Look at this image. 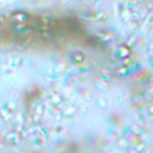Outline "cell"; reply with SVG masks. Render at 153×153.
<instances>
[{"label": "cell", "instance_id": "cell-11", "mask_svg": "<svg viewBox=\"0 0 153 153\" xmlns=\"http://www.w3.org/2000/svg\"><path fill=\"white\" fill-rule=\"evenodd\" d=\"M95 87L100 89V91H106V89L109 87V81L106 78H103V76H100V78L95 81Z\"/></svg>", "mask_w": 153, "mask_h": 153}, {"label": "cell", "instance_id": "cell-14", "mask_svg": "<svg viewBox=\"0 0 153 153\" xmlns=\"http://www.w3.org/2000/svg\"><path fill=\"white\" fill-rule=\"evenodd\" d=\"M129 72H130V68H129V66H126V65H123V66H120V68L117 69V75H120V76L129 75Z\"/></svg>", "mask_w": 153, "mask_h": 153}, {"label": "cell", "instance_id": "cell-15", "mask_svg": "<svg viewBox=\"0 0 153 153\" xmlns=\"http://www.w3.org/2000/svg\"><path fill=\"white\" fill-rule=\"evenodd\" d=\"M132 132H133V133H136V135H139V136H141V135L144 133V129H141V127H138V126H133V127H132Z\"/></svg>", "mask_w": 153, "mask_h": 153}, {"label": "cell", "instance_id": "cell-8", "mask_svg": "<svg viewBox=\"0 0 153 153\" xmlns=\"http://www.w3.org/2000/svg\"><path fill=\"white\" fill-rule=\"evenodd\" d=\"M11 20L14 22V23H23V25H26V22L29 20V16L26 14V12H14L11 17Z\"/></svg>", "mask_w": 153, "mask_h": 153}, {"label": "cell", "instance_id": "cell-2", "mask_svg": "<svg viewBox=\"0 0 153 153\" xmlns=\"http://www.w3.org/2000/svg\"><path fill=\"white\" fill-rule=\"evenodd\" d=\"M48 95V101H51V104H54L55 107H63L66 103H65V98H63L57 91H48L46 92Z\"/></svg>", "mask_w": 153, "mask_h": 153}, {"label": "cell", "instance_id": "cell-4", "mask_svg": "<svg viewBox=\"0 0 153 153\" xmlns=\"http://www.w3.org/2000/svg\"><path fill=\"white\" fill-rule=\"evenodd\" d=\"M45 112H46V106H45V103L43 101H37L35 103V106H34V121L35 123H40V120H42V117L45 115Z\"/></svg>", "mask_w": 153, "mask_h": 153}, {"label": "cell", "instance_id": "cell-23", "mask_svg": "<svg viewBox=\"0 0 153 153\" xmlns=\"http://www.w3.org/2000/svg\"><path fill=\"white\" fill-rule=\"evenodd\" d=\"M97 153H101V152H97Z\"/></svg>", "mask_w": 153, "mask_h": 153}, {"label": "cell", "instance_id": "cell-7", "mask_svg": "<svg viewBox=\"0 0 153 153\" xmlns=\"http://www.w3.org/2000/svg\"><path fill=\"white\" fill-rule=\"evenodd\" d=\"M132 55V51H130V48L127 46V45H120L118 46V49H117V57L120 58V60H126V58H129Z\"/></svg>", "mask_w": 153, "mask_h": 153}, {"label": "cell", "instance_id": "cell-16", "mask_svg": "<svg viewBox=\"0 0 153 153\" xmlns=\"http://www.w3.org/2000/svg\"><path fill=\"white\" fill-rule=\"evenodd\" d=\"M98 106H101V107H106V106H107V100H106L104 97L98 98Z\"/></svg>", "mask_w": 153, "mask_h": 153}, {"label": "cell", "instance_id": "cell-3", "mask_svg": "<svg viewBox=\"0 0 153 153\" xmlns=\"http://www.w3.org/2000/svg\"><path fill=\"white\" fill-rule=\"evenodd\" d=\"M22 65H23V57L19 55V54H12V55H9L8 60H6V66H8L9 69H19Z\"/></svg>", "mask_w": 153, "mask_h": 153}, {"label": "cell", "instance_id": "cell-5", "mask_svg": "<svg viewBox=\"0 0 153 153\" xmlns=\"http://www.w3.org/2000/svg\"><path fill=\"white\" fill-rule=\"evenodd\" d=\"M127 153H149V149H147L146 144H143V141L132 143L127 147Z\"/></svg>", "mask_w": 153, "mask_h": 153}, {"label": "cell", "instance_id": "cell-6", "mask_svg": "<svg viewBox=\"0 0 153 153\" xmlns=\"http://www.w3.org/2000/svg\"><path fill=\"white\" fill-rule=\"evenodd\" d=\"M86 60H87V57H86V54H83L81 51H75V52H72L71 54V61L74 63V65H83V63H86Z\"/></svg>", "mask_w": 153, "mask_h": 153}, {"label": "cell", "instance_id": "cell-18", "mask_svg": "<svg viewBox=\"0 0 153 153\" xmlns=\"http://www.w3.org/2000/svg\"><path fill=\"white\" fill-rule=\"evenodd\" d=\"M149 63H150V65L153 66V57H150V58H149Z\"/></svg>", "mask_w": 153, "mask_h": 153}, {"label": "cell", "instance_id": "cell-9", "mask_svg": "<svg viewBox=\"0 0 153 153\" xmlns=\"http://www.w3.org/2000/svg\"><path fill=\"white\" fill-rule=\"evenodd\" d=\"M97 35L100 37V40L107 42V43H110V42H113V40H117L115 34H113V32H110V31H100Z\"/></svg>", "mask_w": 153, "mask_h": 153}, {"label": "cell", "instance_id": "cell-20", "mask_svg": "<svg viewBox=\"0 0 153 153\" xmlns=\"http://www.w3.org/2000/svg\"><path fill=\"white\" fill-rule=\"evenodd\" d=\"M150 112H152V113H153V104H152V107H150Z\"/></svg>", "mask_w": 153, "mask_h": 153}, {"label": "cell", "instance_id": "cell-13", "mask_svg": "<svg viewBox=\"0 0 153 153\" xmlns=\"http://www.w3.org/2000/svg\"><path fill=\"white\" fill-rule=\"evenodd\" d=\"M144 98L146 101H152L153 100V83L149 84V87L146 89V92H144Z\"/></svg>", "mask_w": 153, "mask_h": 153}, {"label": "cell", "instance_id": "cell-21", "mask_svg": "<svg viewBox=\"0 0 153 153\" xmlns=\"http://www.w3.org/2000/svg\"><path fill=\"white\" fill-rule=\"evenodd\" d=\"M86 2H92V0H86Z\"/></svg>", "mask_w": 153, "mask_h": 153}, {"label": "cell", "instance_id": "cell-12", "mask_svg": "<svg viewBox=\"0 0 153 153\" xmlns=\"http://www.w3.org/2000/svg\"><path fill=\"white\" fill-rule=\"evenodd\" d=\"M91 19L95 20V22H104L107 19V14L104 11H97V12H94V14L91 16Z\"/></svg>", "mask_w": 153, "mask_h": 153}, {"label": "cell", "instance_id": "cell-17", "mask_svg": "<svg viewBox=\"0 0 153 153\" xmlns=\"http://www.w3.org/2000/svg\"><path fill=\"white\" fill-rule=\"evenodd\" d=\"M153 23V12H149V16L146 17V25H152Z\"/></svg>", "mask_w": 153, "mask_h": 153}, {"label": "cell", "instance_id": "cell-10", "mask_svg": "<svg viewBox=\"0 0 153 153\" xmlns=\"http://www.w3.org/2000/svg\"><path fill=\"white\" fill-rule=\"evenodd\" d=\"M12 123H14V126L17 127V130L23 129V126H25V115L17 112V113L14 115V120H12Z\"/></svg>", "mask_w": 153, "mask_h": 153}, {"label": "cell", "instance_id": "cell-22", "mask_svg": "<svg viewBox=\"0 0 153 153\" xmlns=\"http://www.w3.org/2000/svg\"><path fill=\"white\" fill-rule=\"evenodd\" d=\"M34 153H40V152H34Z\"/></svg>", "mask_w": 153, "mask_h": 153}, {"label": "cell", "instance_id": "cell-1", "mask_svg": "<svg viewBox=\"0 0 153 153\" xmlns=\"http://www.w3.org/2000/svg\"><path fill=\"white\" fill-rule=\"evenodd\" d=\"M22 132L20 130H9L6 135H5V141L9 144V146H19L22 143Z\"/></svg>", "mask_w": 153, "mask_h": 153}, {"label": "cell", "instance_id": "cell-19", "mask_svg": "<svg viewBox=\"0 0 153 153\" xmlns=\"http://www.w3.org/2000/svg\"><path fill=\"white\" fill-rule=\"evenodd\" d=\"M149 81H150V83H153V75L150 76V80H149Z\"/></svg>", "mask_w": 153, "mask_h": 153}]
</instances>
